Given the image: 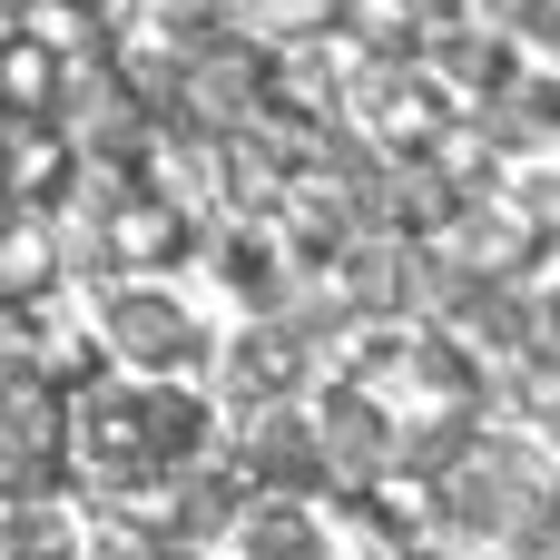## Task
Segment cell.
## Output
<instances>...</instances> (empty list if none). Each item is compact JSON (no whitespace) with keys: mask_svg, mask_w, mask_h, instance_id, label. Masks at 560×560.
<instances>
[{"mask_svg":"<svg viewBox=\"0 0 560 560\" xmlns=\"http://www.w3.org/2000/svg\"><path fill=\"white\" fill-rule=\"evenodd\" d=\"M453 522L463 532H482V541H522V532H541L551 522V482L532 472V453H472L463 472H453Z\"/></svg>","mask_w":560,"mask_h":560,"instance_id":"1","label":"cell"},{"mask_svg":"<svg viewBox=\"0 0 560 560\" xmlns=\"http://www.w3.org/2000/svg\"><path fill=\"white\" fill-rule=\"evenodd\" d=\"M246 10H256V20H276V30H305V20H325L335 0H246Z\"/></svg>","mask_w":560,"mask_h":560,"instance_id":"2","label":"cell"}]
</instances>
